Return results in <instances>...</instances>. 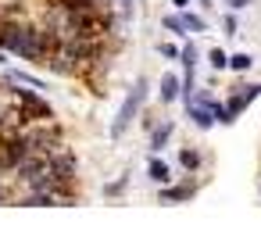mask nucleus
I'll return each mask as SVG.
<instances>
[{
    "label": "nucleus",
    "instance_id": "19",
    "mask_svg": "<svg viewBox=\"0 0 261 236\" xmlns=\"http://www.w3.org/2000/svg\"><path fill=\"white\" fill-rule=\"evenodd\" d=\"M222 33H225V36H232V33H236V18H232V15H225V18H222Z\"/></svg>",
    "mask_w": 261,
    "mask_h": 236
},
{
    "label": "nucleus",
    "instance_id": "4",
    "mask_svg": "<svg viewBox=\"0 0 261 236\" xmlns=\"http://www.w3.org/2000/svg\"><path fill=\"white\" fill-rule=\"evenodd\" d=\"M257 97H261V86H240V93H232V97H229V104H225L229 125H232V122H236V118H240V115L257 100Z\"/></svg>",
    "mask_w": 261,
    "mask_h": 236
},
{
    "label": "nucleus",
    "instance_id": "6",
    "mask_svg": "<svg viewBox=\"0 0 261 236\" xmlns=\"http://www.w3.org/2000/svg\"><path fill=\"white\" fill-rule=\"evenodd\" d=\"M186 115H190V122H193L197 129H211V125H215L211 108H204L200 100H190V104H186Z\"/></svg>",
    "mask_w": 261,
    "mask_h": 236
},
{
    "label": "nucleus",
    "instance_id": "21",
    "mask_svg": "<svg viewBox=\"0 0 261 236\" xmlns=\"http://www.w3.org/2000/svg\"><path fill=\"white\" fill-rule=\"evenodd\" d=\"M172 8H175V11H186V8H190V0H172Z\"/></svg>",
    "mask_w": 261,
    "mask_h": 236
},
{
    "label": "nucleus",
    "instance_id": "7",
    "mask_svg": "<svg viewBox=\"0 0 261 236\" xmlns=\"http://www.w3.org/2000/svg\"><path fill=\"white\" fill-rule=\"evenodd\" d=\"M8 86H29V90H47V83H43V79H36V75H29V72H22V68H11V72H8Z\"/></svg>",
    "mask_w": 261,
    "mask_h": 236
},
{
    "label": "nucleus",
    "instance_id": "17",
    "mask_svg": "<svg viewBox=\"0 0 261 236\" xmlns=\"http://www.w3.org/2000/svg\"><path fill=\"white\" fill-rule=\"evenodd\" d=\"M158 54L168 58V61H175V58H179V47H172V43H158Z\"/></svg>",
    "mask_w": 261,
    "mask_h": 236
},
{
    "label": "nucleus",
    "instance_id": "10",
    "mask_svg": "<svg viewBox=\"0 0 261 236\" xmlns=\"http://www.w3.org/2000/svg\"><path fill=\"white\" fill-rule=\"evenodd\" d=\"M179 97H182V83H179L175 75H165V79H161V100L172 104V100H179Z\"/></svg>",
    "mask_w": 261,
    "mask_h": 236
},
{
    "label": "nucleus",
    "instance_id": "5",
    "mask_svg": "<svg viewBox=\"0 0 261 236\" xmlns=\"http://www.w3.org/2000/svg\"><path fill=\"white\" fill-rule=\"evenodd\" d=\"M197 193V179H186V182H179V186H165L161 190V204H182V200H190Z\"/></svg>",
    "mask_w": 261,
    "mask_h": 236
},
{
    "label": "nucleus",
    "instance_id": "24",
    "mask_svg": "<svg viewBox=\"0 0 261 236\" xmlns=\"http://www.w3.org/2000/svg\"><path fill=\"white\" fill-rule=\"evenodd\" d=\"M200 4H211V0H200Z\"/></svg>",
    "mask_w": 261,
    "mask_h": 236
},
{
    "label": "nucleus",
    "instance_id": "8",
    "mask_svg": "<svg viewBox=\"0 0 261 236\" xmlns=\"http://www.w3.org/2000/svg\"><path fill=\"white\" fill-rule=\"evenodd\" d=\"M147 175H150L154 182H161V186H168V182H172V168H168V165H165L158 154L147 161Z\"/></svg>",
    "mask_w": 261,
    "mask_h": 236
},
{
    "label": "nucleus",
    "instance_id": "23",
    "mask_svg": "<svg viewBox=\"0 0 261 236\" xmlns=\"http://www.w3.org/2000/svg\"><path fill=\"white\" fill-rule=\"evenodd\" d=\"M0 25H4V11H0Z\"/></svg>",
    "mask_w": 261,
    "mask_h": 236
},
{
    "label": "nucleus",
    "instance_id": "1",
    "mask_svg": "<svg viewBox=\"0 0 261 236\" xmlns=\"http://www.w3.org/2000/svg\"><path fill=\"white\" fill-rule=\"evenodd\" d=\"M18 93V111H15V122L18 125H36V122H50L54 108L36 93V90H15Z\"/></svg>",
    "mask_w": 261,
    "mask_h": 236
},
{
    "label": "nucleus",
    "instance_id": "2",
    "mask_svg": "<svg viewBox=\"0 0 261 236\" xmlns=\"http://www.w3.org/2000/svg\"><path fill=\"white\" fill-rule=\"evenodd\" d=\"M147 100V79H140L133 90H129V97L122 100V108H118V115H115V122H111V140H118V136H125V129L136 122V115H140V104Z\"/></svg>",
    "mask_w": 261,
    "mask_h": 236
},
{
    "label": "nucleus",
    "instance_id": "14",
    "mask_svg": "<svg viewBox=\"0 0 261 236\" xmlns=\"http://www.w3.org/2000/svg\"><path fill=\"white\" fill-rule=\"evenodd\" d=\"M207 61H211V68H215V72H225V68H229V54H225V50H218V47L207 54Z\"/></svg>",
    "mask_w": 261,
    "mask_h": 236
},
{
    "label": "nucleus",
    "instance_id": "12",
    "mask_svg": "<svg viewBox=\"0 0 261 236\" xmlns=\"http://www.w3.org/2000/svg\"><path fill=\"white\" fill-rule=\"evenodd\" d=\"M179 165H182V168H186V172H197V168H200V154H197V150H190V147H186V150H182V154H179Z\"/></svg>",
    "mask_w": 261,
    "mask_h": 236
},
{
    "label": "nucleus",
    "instance_id": "9",
    "mask_svg": "<svg viewBox=\"0 0 261 236\" xmlns=\"http://www.w3.org/2000/svg\"><path fill=\"white\" fill-rule=\"evenodd\" d=\"M172 133H175V125H172V122L158 125V129L150 133V150H154V154H161V150H165V143L172 140Z\"/></svg>",
    "mask_w": 261,
    "mask_h": 236
},
{
    "label": "nucleus",
    "instance_id": "20",
    "mask_svg": "<svg viewBox=\"0 0 261 236\" xmlns=\"http://www.w3.org/2000/svg\"><path fill=\"white\" fill-rule=\"evenodd\" d=\"M222 4H229L232 11H243V8H250V0H222Z\"/></svg>",
    "mask_w": 261,
    "mask_h": 236
},
{
    "label": "nucleus",
    "instance_id": "16",
    "mask_svg": "<svg viewBox=\"0 0 261 236\" xmlns=\"http://www.w3.org/2000/svg\"><path fill=\"white\" fill-rule=\"evenodd\" d=\"M65 11H93V0H58Z\"/></svg>",
    "mask_w": 261,
    "mask_h": 236
},
{
    "label": "nucleus",
    "instance_id": "22",
    "mask_svg": "<svg viewBox=\"0 0 261 236\" xmlns=\"http://www.w3.org/2000/svg\"><path fill=\"white\" fill-rule=\"evenodd\" d=\"M133 4H136V0H122V11L129 15V11H133Z\"/></svg>",
    "mask_w": 261,
    "mask_h": 236
},
{
    "label": "nucleus",
    "instance_id": "18",
    "mask_svg": "<svg viewBox=\"0 0 261 236\" xmlns=\"http://www.w3.org/2000/svg\"><path fill=\"white\" fill-rule=\"evenodd\" d=\"M125 182H129V179H125V175H122V179H118V182H108V186H104V193H108V197H118V193H122V190H125Z\"/></svg>",
    "mask_w": 261,
    "mask_h": 236
},
{
    "label": "nucleus",
    "instance_id": "11",
    "mask_svg": "<svg viewBox=\"0 0 261 236\" xmlns=\"http://www.w3.org/2000/svg\"><path fill=\"white\" fill-rule=\"evenodd\" d=\"M179 15H182V22H186V29H190V33H197V36H200V33H207V22H204L200 15H190V11H179Z\"/></svg>",
    "mask_w": 261,
    "mask_h": 236
},
{
    "label": "nucleus",
    "instance_id": "15",
    "mask_svg": "<svg viewBox=\"0 0 261 236\" xmlns=\"http://www.w3.org/2000/svg\"><path fill=\"white\" fill-rule=\"evenodd\" d=\"M250 65H254L250 54H229V68H232V72H247Z\"/></svg>",
    "mask_w": 261,
    "mask_h": 236
},
{
    "label": "nucleus",
    "instance_id": "13",
    "mask_svg": "<svg viewBox=\"0 0 261 236\" xmlns=\"http://www.w3.org/2000/svg\"><path fill=\"white\" fill-rule=\"evenodd\" d=\"M161 25H165V33H190V29H186V22H182V15H165V22H161Z\"/></svg>",
    "mask_w": 261,
    "mask_h": 236
},
{
    "label": "nucleus",
    "instance_id": "25",
    "mask_svg": "<svg viewBox=\"0 0 261 236\" xmlns=\"http://www.w3.org/2000/svg\"><path fill=\"white\" fill-rule=\"evenodd\" d=\"M0 90H4V86H0Z\"/></svg>",
    "mask_w": 261,
    "mask_h": 236
},
{
    "label": "nucleus",
    "instance_id": "3",
    "mask_svg": "<svg viewBox=\"0 0 261 236\" xmlns=\"http://www.w3.org/2000/svg\"><path fill=\"white\" fill-rule=\"evenodd\" d=\"M29 136L25 133H8V136H0V168H18L29 154Z\"/></svg>",
    "mask_w": 261,
    "mask_h": 236
}]
</instances>
